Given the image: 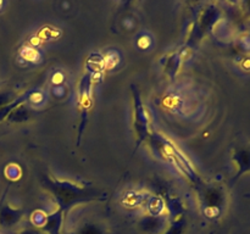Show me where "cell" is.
Here are the masks:
<instances>
[{
	"label": "cell",
	"instance_id": "obj_1",
	"mask_svg": "<svg viewBox=\"0 0 250 234\" xmlns=\"http://www.w3.org/2000/svg\"><path fill=\"white\" fill-rule=\"evenodd\" d=\"M144 195L139 194V193L136 192H128L124 197V204L126 206L133 207V206H138V205L142 204V201L144 200Z\"/></svg>",
	"mask_w": 250,
	"mask_h": 234
},
{
	"label": "cell",
	"instance_id": "obj_2",
	"mask_svg": "<svg viewBox=\"0 0 250 234\" xmlns=\"http://www.w3.org/2000/svg\"><path fill=\"white\" fill-rule=\"evenodd\" d=\"M148 207L149 212H150L151 214L158 216V214H160L161 212L164 211V201L161 200V197H153V199L150 200V202H149Z\"/></svg>",
	"mask_w": 250,
	"mask_h": 234
},
{
	"label": "cell",
	"instance_id": "obj_3",
	"mask_svg": "<svg viewBox=\"0 0 250 234\" xmlns=\"http://www.w3.org/2000/svg\"><path fill=\"white\" fill-rule=\"evenodd\" d=\"M21 56L24 60L31 61V62H37L41 58V54L34 48H23L21 50Z\"/></svg>",
	"mask_w": 250,
	"mask_h": 234
},
{
	"label": "cell",
	"instance_id": "obj_4",
	"mask_svg": "<svg viewBox=\"0 0 250 234\" xmlns=\"http://www.w3.org/2000/svg\"><path fill=\"white\" fill-rule=\"evenodd\" d=\"M117 62H119V55L115 51H111V53H109L105 56L104 66L106 68H112L114 66L117 65Z\"/></svg>",
	"mask_w": 250,
	"mask_h": 234
},
{
	"label": "cell",
	"instance_id": "obj_5",
	"mask_svg": "<svg viewBox=\"0 0 250 234\" xmlns=\"http://www.w3.org/2000/svg\"><path fill=\"white\" fill-rule=\"evenodd\" d=\"M239 160H241L242 172L250 171V153H249V151L242 154V155L239 156Z\"/></svg>",
	"mask_w": 250,
	"mask_h": 234
},
{
	"label": "cell",
	"instance_id": "obj_6",
	"mask_svg": "<svg viewBox=\"0 0 250 234\" xmlns=\"http://www.w3.org/2000/svg\"><path fill=\"white\" fill-rule=\"evenodd\" d=\"M45 221H46L45 214L41 211L34 212L33 216H32V222H33L34 224H37V226H43V224L45 223Z\"/></svg>",
	"mask_w": 250,
	"mask_h": 234
},
{
	"label": "cell",
	"instance_id": "obj_7",
	"mask_svg": "<svg viewBox=\"0 0 250 234\" xmlns=\"http://www.w3.org/2000/svg\"><path fill=\"white\" fill-rule=\"evenodd\" d=\"M6 173L9 175L10 178H12V179H16V178L20 177V173L21 172H20V168L17 167V166L11 165L9 167V170L6 171Z\"/></svg>",
	"mask_w": 250,
	"mask_h": 234
},
{
	"label": "cell",
	"instance_id": "obj_8",
	"mask_svg": "<svg viewBox=\"0 0 250 234\" xmlns=\"http://www.w3.org/2000/svg\"><path fill=\"white\" fill-rule=\"evenodd\" d=\"M205 214H207L208 217H210V218L217 217L220 214V209L217 206H209L205 209Z\"/></svg>",
	"mask_w": 250,
	"mask_h": 234
},
{
	"label": "cell",
	"instance_id": "obj_9",
	"mask_svg": "<svg viewBox=\"0 0 250 234\" xmlns=\"http://www.w3.org/2000/svg\"><path fill=\"white\" fill-rule=\"evenodd\" d=\"M151 45V39L148 36H143L138 39V46L142 49H146Z\"/></svg>",
	"mask_w": 250,
	"mask_h": 234
},
{
	"label": "cell",
	"instance_id": "obj_10",
	"mask_svg": "<svg viewBox=\"0 0 250 234\" xmlns=\"http://www.w3.org/2000/svg\"><path fill=\"white\" fill-rule=\"evenodd\" d=\"M29 100H31L33 104H41V102L44 100V97H43V94H42V93L36 92V93H33L31 97H29Z\"/></svg>",
	"mask_w": 250,
	"mask_h": 234
},
{
	"label": "cell",
	"instance_id": "obj_11",
	"mask_svg": "<svg viewBox=\"0 0 250 234\" xmlns=\"http://www.w3.org/2000/svg\"><path fill=\"white\" fill-rule=\"evenodd\" d=\"M53 83L54 84H59V83H61L63 80V75L61 72H56L55 75L53 76Z\"/></svg>",
	"mask_w": 250,
	"mask_h": 234
},
{
	"label": "cell",
	"instance_id": "obj_12",
	"mask_svg": "<svg viewBox=\"0 0 250 234\" xmlns=\"http://www.w3.org/2000/svg\"><path fill=\"white\" fill-rule=\"evenodd\" d=\"M54 95H56V97H62L63 94H65V89H63L62 87H55L53 90Z\"/></svg>",
	"mask_w": 250,
	"mask_h": 234
},
{
	"label": "cell",
	"instance_id": "obj_13",
	"mask_svg": "<svg viewBox=\"0 0 250 234\" xmlns=\"http://www.w3.org/2000/svg\"><path fill=\"white\" fill-rule=\"evenodd\" d=\"M1 6H2V1H0V9H1Z\"/></svg>",
	"mask_w": 250,
	"mask_h": 234
},
{
	"label": "cell",
	"instance_id": "obj_14",
	"mask_svg": "<svg viewBox=\"0 0 250 234\" xmlns=\"http://www.w3.org/2000/svg\"><path fill=\"white\" fill-rule=\"evenodd\" d=\"M249 196H250V195H249Z\"/></svg>",
	"mask_w": 250,
	"mask_h": 234
}]
</instances>
